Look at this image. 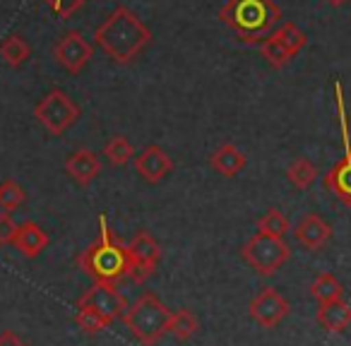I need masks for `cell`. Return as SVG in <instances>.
<instances>
[{
  "label": "cell",
  "mask_w": 351,
  "mask_h": 346,
  "mask_svg": "<svg viewBox=\"0 0 351 346\" xmlns=\"http://www.w3.org/2000/svg\"><path fill=\"white\" fill-rule=\"evenodd\" d=\"M94 49L80 32H68L58 44L53 46V58L68 70L70 75H77L87 68V63L92 60Z\"/></svg>",
  "instance_id": "cell-11"
},
{
  "label": "cell",
  "mask_w": 351,
  "mask_h": 346,
  "mask_svg": "<svg viewBox=\"0 0 351 346\" xmlns=\"http://www.w3.org/2000/svg\"><path fill=\"white\" fill-rule=\"evenodd\" d=\"M132 154H135V149H132L130 140L125 135L111 137L106 142V147H104V156H106L111 166H125L132 159Z\"/></svg>",
  "instance_id": "cell-24"
},
{
  "label": "cell",
  "mask_w": 351,
  "mask_h": 346,
  "mask_svg": "<svg viewBox=\"0 0 351 346\" xmlns=\"http://www.w3.org/2000/svg\"><path fill=\"white\" fill-rule=\"evenodd\" d=\"M311 296L315 298L320 306H327V303H337V301H344V286L341 282L330 272H322L313 279L311 284Z\"/></svg>",
  "instance_id": "cell-18"
},
{
  "label": "cell",
  "mask_w": 351,
  "mask_h": 346,
  "mask_svg": "<svg viewBox=\"0 0 351 346\" xmlns=\"http://www.w3.org/2000/svg\"><path fill=\"white\" fill-rule=\"evenodd\" d=\"M44 3L56 12V17H60V20H68V17H73L80 8H84V3H87V0H44Z\"/></svg>",
  "instance_id": "cell-28"
},
{
  "label": "cell",
  "mask_w": 351,
  "mask_h": 346,
  "mask_svg": "<svg viewBox=\"0 0 351 346\" xmlns=\"http://www.w3.org/2000/svg\"><path fill=\"white\" fill-rule=\"evenodd\" d=\"M135 171L140 173L142 181H147L149 186H156V183H161L166 176L173 173V159H171V154L164 147L147 145L135 156Z\"/></svg>",
  "instance_id": "cell-12"
},
{
  "label": "cell",
  "mask_w": 351,
  "mask_h": 346,
  "mask_svg": "<svg viewBox=\"0 0 351 346\" xmlns=\"http://www.w3.org/2000/svg\"><path fill=\"white\" fill-rule=\"evenodd\" d=\"M245 154L234 145V142H224L221 147H217L210 154V166L224 178H234L239 176L241 171L245 169Z\"/></svg>",
  "instance_id": "cell-16"
},
{
  "label": "cell",
  "mask_w": 351,
  "mask_h": 346,
  "mask_svg": "<svg viewBox=\"0 0 351 346\" xmlns=\"http://www.w3.org/2000/svg\"><path fill=\"white\" fill-rule=\"evenodd\" d=\"M29 55H32V46L27 44V39H22V36L12 34L0 41V58L5 60L10 68L25 65L27 60H29Z\"/></svg>",
  "instance_id": "cell-19"
},
{
  "label": "cell",
  "mask_w": 351,
  "mask_h": 346,
  "mask_svg": "<svg viewBox=\"0 0 351 346\" xmlns=\"http://www.w3.org/2000/svg\"><path fill=\"white\" fill-rule=\"evenodd\" d=\"M75 322H77V327L84 332V334H99V332H104L108 327V322L104 320L101 315H97L94 310H89V308H82V306H77V312H75Z\"/></svg>",
  "instance_id": "cell-27"
},
{
  "label": "cell",
  "mask_w": 351,
  "mask_h": 346,
  "mask_svg": "<svg viewBox=\"0 0 351 346\" xmlns=\"http://www.w3.org/2000/svg\"><path fill=\"white\" fill-rule=\"evenodd\" d=\"M65 173L77 183L80 188L92 186L101 173V159L87 147H80L65 159Z\"/></svg>",
  "instance_id": "cell-14"
},
{
  "label": "cell",
  "mask_w": 351,
  "mask_h": 346,
  "mask_svg": "<svg viewBox=\"0 0 351 346\" xmlns=\"http://www.w3.org/2000/svg\"><path fill=\"white\" fill-rule=\"evenodd\" d=\"M287 178L293 188H298V190H308L317 178V166L313 164L311 159H306V156H298V159H293L291 164H289Z\"/></svg>",
  "instance_id": "cell-20"
},
{
  "label": "cell",
  "mask_w": 351,
  "mask_h": 346,
  "mask_svg": "<svg viewBox=\"0 0 351 346\" xmlns=\"http://www.w3.org/2000/svg\"><path fill=\"white\" fill-rule=\"evenodd\" d=\"M327 3H330L332 8H341L346 3V0H327Z\"/></svg>",
  "instance_id": "cell-31"
},
{
  "label": "cell",
  "mask_w": 351,
  "mask_h": 346,
  "mask_svg": "<svg viewBox=\"0 0 351 346\" xmlns=\"http://www.w3.org/2000/svg\"><path fill=\"white\" fill-rule=\"evenodd\" d=\"M121 320L142 346H156L164 339V334H169L171 310L156 293L145 291L132 306H128Z\"/></svg>",
  "instance_id": "cell-4"
},
{
  "label": "cell",
  "mask_w": 351,
  "mask_h": 346,
  "mask_svg": "<svg viewBox=\"0 0 351 346\" xmlns=\"http://www.w3.org/2000/svg\"><path fill=\"white\" fill-rule=\"evenodd\" d=\"M274 36H277L279 41H282V46L289 51V55H298L303 49H306V44H308V36H306V32L303 29H298L293 22H284V25H279L277 29L272 32Z\"/></svg>",
  "instance_id": "cell-23"
},
{
  "label": "cell",
  "mask_w": 351,
  "mask_h": 346,
  "mask_svg": "<svg viewBox=\"0 0 351 346\" xmlns=\"http://www.w3.org/2000/svg\"><path fill=\"white\" fill-rule=\"evenodd\" d=\"M241 258L250 269L260 274V277H274L284 264L291 258V248L284 238H274V236L255 234L241 248Z\"/></svg>",
  "instance_id": "cell-6"
},
{
  "label": "cell",
  "mask_w": 351,
  "mask_h": 346,
  "mask_svg": "<svg viewBox=\"0 0 351 346\" xmlns=\"http://www.w3.org/2000/svg\"><path fill=\"white\" fill-rule=\"evenodd\" d=\"M317 325L327 332H346V327L351 325V306L344 301H337V303H327V306L317 308V315H315Z\"/></svg>",
  "instance_id": "cell-17"
},
{
  "label": "cell",
  "mask_w": 351,
  "mask_h": 346,
  "mask_svg": "<svg viewBox=\"0 0 351 346\" xmlns=\"http://www.w3.org/2000/svg\"><path fill=\"white\" fill-rule=\"evenodd\" d=\"M34 118L51 132V135L60 137L65 130L77 123L80 106L63 92V89H51L44 99L34 106Z\"/></svg>",
  "instance_id": "cell-7"
},
{
  "label": "cell",
  "mask_w": 351,
  "mask_h": 346,
  "mask_svg": "<svg viewBox=\"0 0 351 346\" xmlns=\"http://www.w3.org/2000/svg\"><path fill=\"white\" fill-rule=\"evenodd\" d=\"M335 103H337V116H339L344 154L325 173V188L341 205L351 210V135H349V118H346V106H344V92H341L339 79H335Z\"/></svg>",
  "instance_id": "cell-5"
},
{
  "label": "cell",
  "mask_w": 351,
  "mask_h": 346,
  "mask_svg": "<svg viewBox=\"0 0 351 346\" xmlns=\"http://www.w3.org/2000/svg\"><path fill=\"white\" fill-rule=\"evenodd\" d=\"M94 41L113 63L128 65L152 44V32L130 8L118 5L94 32Z\"/></svg>",
  "instance_id": "cell-1"
},
{
  "label": "cell",
  "mask_w": 351,
  "mask_h": 346,
  "mask_svg": "<svg viewBox=\"0 0 351 346\" xmlns=\"http://www.w3.org/2000/svg\"><path fill=\"white\" fill-rule=\"evenodd\" d=\"M200 330V322H197L195 312H191L188 308H181V310L171 312V327L169 332L176 336L178 341H188L197 334Z\"/></svg>",
  "instance_id": "cell-21"
},
{
  "label": "cell",
  "mask_w": 351,
  "mask_h": 346,
  "mask_svg": "<svg viewBox=\"0 0 351 346\" xmlns=\"http://www.w3.org/2000/svg\"><path fill=\"white\" fill-rule=\"evenodd\" d=\"M20 224H15L10 212H0V245H12Z\"/></svg>",
  "instance_id": "cell-29"
},
{
  "label": "cell",
  "mask_w": 351,
  "mask_h": 346,
  "mask_svg": "<svg viewBox=\"0 0 351 346\" xmlns=\"http://www.w3.org/2000/svg\"><path fill=\"white\" fill-rule=\"evenodd\" d=\"M12 245H15L25 258L34 260L49 248V234H46L36 221H22Z\"/></svg>",
  "instance_id": "cell-15"
},
{
  "label": "cell",
  "mask_w": 351,
  "mask_h": 346,
  "mask_svg": "<svg viewBox=\"0 0 351 346\" xmlns=\"http://www.w3.org/2000/svg\"><path fill=\"white\" fill-rule=\"evenodd\" d=\"M77 306L89 308L97 315H101L104 320L111 325L113 320L123 317V312L128 310V301L121 293V288L116 284H106V282H94L87 291L80 296Z\"/></svg>",
  "instance_id": "cell-9"
},
{
  "label": "cell",
  "mask_w": 351,
  "mask_h": 346,
  "mask_svg": "<svg viewBox=\"0 0 351 346\" xmlns=\"http://www.w3.org/2000/svg\"><path fill=\"white\" fill-rule=\"evenodd\" d=\"M289 231H291V224H289L287 214L279 212L277 207H269V210L258 219V234L274 236V238H284Z\"/></svg>",
  "instance_id": "cell-22"
},
{
  "label": "cell",
  "mask_w": 351,
  "mask_h": 346,
  "mask_svg": "<svg viewBox=\"0 0 351 346\" xmlns=\"http://www.w3.org/2000/svg\"><path fill=\"white\" fill-rule=\"evenodd\" d=\"M77 264L94 282L118 284L128 277V243L108 229L106 214H99V238L77 255Z\"/></svg>",
  "instance_id": "cell-3"
},
{
  "label": "cell",
  "mask_w": 351,
  "mask_h": 346,
  "mask_svg": "<svg viewBox=\"0 0 351 346\" xmlns=\"http://www.w3.org/2000/svg\"><path fill=\"white\" fill-rule=\"evenodd\" d=\"M248 312L260 327L265 330H274L282 320H287V315L291 312V303L272 286L260 288L258 296L250 301Z\"/></svg>",
  "instance_id": "cell-10"
},
{
  "label": "cell",
  "mask_w": 351,
  "mask_h": 346,
  "mask_svg": "<svg viewBox=\"0 0 351 346\" xmlns=\"http://www.w3.org/2000/svg\"><path fill=\"white\" fill-rule=\"evenodd\" d=\"M219 20L229 27L241 44L260 46L282 20V8L274 0H226Z\"/></svg>",
  "instance_id": "cell-2"
},
{
  "label": "cell",
  "mask_w": 351,
  "mask_h": 346,
  "mask_svg": "<svg viewBox=\"0 0 351 346\" xmlns=\"http://www.w3.org/2000/svg\"><path fill=\"white\" fill-rule=\"evenodd\" d=\"M0 346H27V341L22 339L17 332L3 330V332H0Z\"/></svg>",
  "instance_id": "cell-30"
},
{
  "label": "cell",
  "mask_w": 351,
  "mask_h": 346,
  "mask_svg": "<svg viewBox=\"0 0 351 346\" xmlns=\"http://www.w3.org/2000/svg\"><path fill=\"white\" fill-rule=\"evenodd\" d=\"M260 53H263V58L267 60L274 70H282V68H287V65L291 63V55H289V51L284 49L282 41H279L274 34H269L267 39L260 44Z\"/></svg>",
  "instance_id": "cell-25"
},
{
  "label": "cell",
  "mask_w": 351,
  "mask_h": 346,
  "mask_svg": "<svg viewBox=\"0 0 351 346\" xmlns=\"http://www.w3.org/2000/svg\"><path fill=\"white\" fill-rule=\"evenodd\" d=\"M27 202V193L12 178H5L0 183V210L3 212H15L17 207H22Z\"/></svg>",
  "instance_id": "cell-26"
},
{
  "label": "cell",
  "mask_w": 351,
  "mask_h": 346,
  "mask_svg": "<svg viewBox=\"0 0 351 346\" xmlns=\"http://www.w3.org/2000/svg\"><path fill=\"white\" fill-rule=\"evenodd\" d=\"M161 260V245L147 231H140L128 243V279L142 284L156 272V264Z\"/></svg>",
  "instance_id": "cell-8"
},
{
  "label": "cell",
  "mask_w": 351,
  "mask_h": 346,
  "mask_svg": "<svg viewBox=\"0 0 351 346\" xmlns=\"http://www.w3.org/2000/svg\"><path fill=\"white\" fill-rule=\"evenodd\" d=\"M291 234L306 250L317 253V250H322L327 243H330L332 226L327 224L320 214H306V217H301V219H298V224L293 226Z\"/></svg>",
  "instance_id": "cell-13"
}]
</instances>
